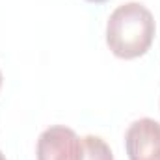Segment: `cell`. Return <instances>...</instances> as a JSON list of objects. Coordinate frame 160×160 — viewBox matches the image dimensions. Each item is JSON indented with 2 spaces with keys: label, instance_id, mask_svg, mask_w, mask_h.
Instances as JSON below:
<instances>
[{
  "label": "cell",
  "instance_id": "cell-5",
  "mask_svg": "<svg viewBox=\"0 0 160 160\" xmlns=\"http://www.w3.org/2000/svg\"><path fill=\"white\" fill-rule=\"evenodd\" d=\"M86 2H91V4H102V2H106V0H86Z\"/></svg>",
  "mask_w": 160,
  "mask_h": 160
},
{
  "label": "cell",
  "instance_id": "cell-3",
  "mask_svg": "<svg viewBox=\"0 0 160 160\" xmlns=\"http://www.w3.org/2000/svg\"><path fill=\"white\" fill-rule=\"evenodd\" d=\"M128 160H160V123L149 118L134 121L125 134Z\"/></svg>",
  "mask_w": 160,
  "mask_h": 160
},
{
  "label": "cell",
  "instance_id": "cell-2",
  "mask_svg": "<svg viewBox=\"0 0 160 160\" xmlns=\"http://www.w3.org/2000/svg\"><path fill=\"white\" fill-rule=\"evenodd\" d=\"M82 138L63 125H54L43 130L36 149L38 160H82Z\"/></svg>",
  "mask_w": 160,
  "mask_h": 160
},
{
  "label": "cell",
  "instance_id": "cell-7",
  "mask_svg": "<svg viewBox=\"0 0 160 160\" xmlns=\"http://www.w3.org/2000/svg\"><path fill=\"white\" fill-rule=\"evenodd\" d=\"M0 86H2V73H0Z\"/></svg>",
  "mask_w": 160,
  "mask_h": 160
},
{
  "label": "cell",
  "instance_id": "cell-1",
  "mask_svg": "<svg viewBox=\"0 0 160 160\" xmlns=\"http://www.w3.org/2000/svg\"><path fill=\"white\" fill-rule=\"evenodd\" d=\"M157 24L153 13L140 2L121 4L106 22V45L121 60L143 56L155 39Z\"/></svg>",
  "mask_w": 160,
  "mask_h": 160
},
{
  "label": "cell",
  "instance_id": "cell-6",
  "mask_svg": "<svg viewBox=\"0 0 160 160\" xmlns=\"http://www.w3.org/2000/svg\"><path fill=\"white\" fill-rule=\"evenodd\" d=\"M0 160H6V157H4V155H2V151H0Z\"/></svg>",
  "mask_w": 160,
  "mask_h": 160
},
{
  "label": "cell",
  "instance_id": "cell-4",
  "mask_svg": "<svg viewBox=\"0 0 160 160\" xmlns=\"http://www.w3.org/2000/svg\"><path fill=\"white\" fill-rule=\"evenodd\" d=\"M82 143H84L82 160H114L110 145L102 138L88 134V136L82 138Z\"/></svg>",
  "mask_w": 160,
  "mask_h": 160
}]
</instances>
